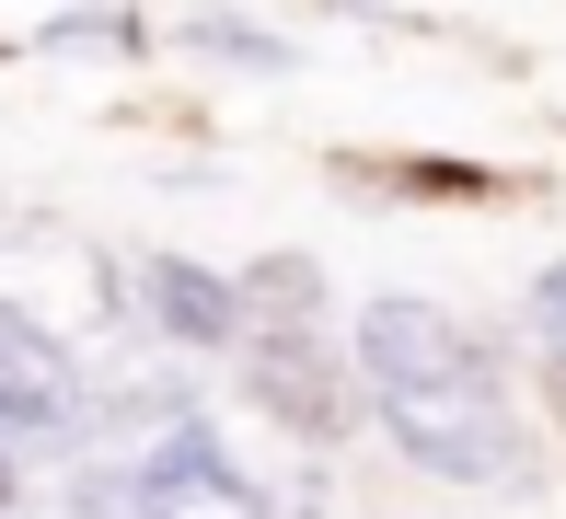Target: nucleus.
<instances>
[{
    "instance_id": "f257e3e1",
    "label": "nucleus",
    "mask_w": 566,
    "mask_h": 519,
    "mask_svg": "<svg viewBox=\"0 0 566 519\" xmlns=\"http://www.w3.org/2000/svg\"><path fill=\"white\" fill-rule=\"evenodd\" d=\"M370 415L417 474L451 485H509V462H521V415L497 381H370Z\"/></svg>"
},
{
    "instance_id": "7ed1b4c3",
    "label": "nucleus",
    "mask_w": 566,
    "mask_h": 519,
    "mask_svg": "<svg viewBox=\"0 0 566 519\" xmlns=\"http://www.w3.org/2000/svg\"><path fill=\"white\" fill-rule=\"evenodd\" d=\"M0 438H12V451H82L93 438L82 358H70L35 311H12V300H0Z\"/></svg>"
},
{
    "instance_id": "6e6552de",
    "label": "nucleus",
    "mask_w": 566,
    "mask_h": 519,
    "mask_svg": "<svg viewBox=\"0 0 566 519\" xmlns=\"http://www.w3.org/2000/svg\"><path fill=\"white\" fill-rule=\"evenodd\" d=\"M532 335H544V358H566V254L532 277Z\"/></svg>"
},
{
    "instance_id": "f03ea898",
    "label": "nucleus",
    "mask_w": 566,
    "mask_h": 519,
    "mask_svg": "<svg viewBox=\"0 0 566 519\" xmlns=\"http://www.w3.org/2000/svg\"><path fill=\"white\" fill-rule=\"evenodd\" d=\"M127 519H277L266 485L220 451V427H197L174 404V427H150V451L127 462Z\"/></svg>"
},
{
    "instance_id": "1a4fd4ad",
    "label": "nucleus",
    "mask_w": 566,
    "mask_h": 519,
    "mask_svg": "<svg viewBox=\"0 0 566 519\" xmlns=\"http://www.w3.org/2000/svg\"><path fill=\"white\" fill-rule=\"evenodd\" d=\"M197 46H220V59H254V70H290V46L277 35H243V23H186Z\"/></svg>"
},
{
    "instance_id": "39448f33",
    "label": "nucleus",
    "mask_w": 566,
    "mask_h": 519,
    "mask_svg": "<svg viewBox=\"0 0 566 519\" xmlns=\"http://www.w3.org/2000/svg\"><path fill=\"white\" fill-rule=\"evenodd\" d=\"M243 393L277 415V427H301V438H336L347 415H358V381L336 370V347H324L313 324H266L243 347Z\"/></svg>"
},
{
    "instance_id": "0eeeda50",
    "label": "nucleus",
    "mask_w": 566,
    "mask_h": 519,
    "mask_svg": "<svg viewBox=\"0 0 566 519\" xmlns=\"http://www.w3.org/2000/svg\"><path fill=\"white\" fill-rule=\"evenodd\" d=\"M243 300H254V324H324V266L313 254H254Z\"/></svg>"
},
{
    "instance_id": "423d86ee",
    "label": "nucleus",
    "mask_w": 566,
    "mask_h": 519,
    "mask_svg": "<svg viewBox=\"0 0 566 519\" xmlns=\"http://www.w3.org/2000/svg\"><path fill=\"white\" fill-rule=\"evenodd\" d=\"M139 311H150L163 347H243V335H254L243 277L197 266V254H139Z\"/></svg>"
},
{
    "instance_id": "20e7f679",
    "label": "nucleus",
    "mask_w": 566,
    "mask_h": 519,
    "mask_svg": "<svg viewBox=\"0 0 566 519\" xmlns=\"http://www.w3.org/2000/svg\"><path fill=\"white\" fill-rule=\"evenodd\" d=\"M347 358H358L370 381H497L485 335L462 324V311L417 300V289H381V300H358V335H347Z\"/></svg>"
}]
</instances>
